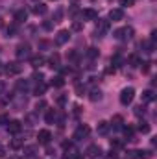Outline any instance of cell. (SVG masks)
Instances as JSON below:
<instances>
[{"label": "cell", "instance_id": "6da1fadb", "mask_svg": "<svg viewBox=\"0 0 157 159\" xmlns=\"http://www.w3.org/2000/svg\"><path fill=\"white\" fill-rule=\"evenodd\" d=\"M133 98H135V89H133V87L122 89V93H120V104H122V106H129V104L133 102Z\"/></svg>", "mask_w": 157, "mask_h": 159}, {"label": "cell", "instance_id": "7a4b0ae2", "mask_svg": "<svg viewBox=\"0 0 157 159\" xmlns=\"http://www.w3.org/2000/svg\"><path fill=\"white\" fill-rule=\"evenodd\" d=\"M133 28H129V26H126V28H118V30H115V39L118 41H129L133 39Z\"/></svg>", "mask_w": 157, "mask_h": 159}, {"label": "cell", "instance_id": "3957f363", "mask_svg": "<svg viewBox=\"0 0 157 159\" xmlns=\"http://www.w3.org/2000/svg\"><path fill=\"white\" fill-rule=\"evenodd\" d=\"M15 54H17V59H20V61H22V59H28V57L32 56V46H30L28 43H20V44L17 46V52H15Z\"/></svg>", "mask_w": 157, "mask_h": 159}, {"label": "cell", "instance_id": "277c9868", "mask_svg": "<svg viewBox=\"0 0 157 159\" xmlns=\"http://www.w3.org/2000/svg\"><path fill=\"white\" fill-rule=\"evenodd\" d=\"M4 72H6L7 76H17V74H20V72H22V65H20V63H17V61L7 63V65L4 67Z\"/></svg>", "mask_w": 157, "mask_h": 159}, {"label": "cell", "instance_id": "5b68a950", "mask_svg": "<svg viewBox=\"0 0 157 159\" xmlns=\"http://www.w3.org/2000/svg\"><path fill=\"white\" fill-rule=\"evenodd\" d=\"M89 133H91V128H89L87 124H81V126L76 128V131H74V141H83V139H87Z\"/></svg>", "mask_w": 157, "mask_h": 159}, {"label": "cell", "instance_id": "8992f818", "mask_svg": "<svg viewBox=\"0 0 157 159\" xmlns=\"http://www.w3.org/2000/svg\"><path fill=\"white\" fill-rule=\"evenodd\" d=\"M107 30H109V20L98 19V22H96V37H104L107 34Z\"/></svg>", "mask_w": 157, "mask_h": 159}, {"label": "cell", "instance_id": "52a82bcc", "mask_svg": "<svg viewBox=\"0 0 157 159\" xmlns=\"http://www.w3.org/2000/svg\"><path fill=\"white\" fill-rule=\"evenodd\" d=\"M69 39H70V32L61 30V32H57V35H56V44H57V46H63L65 43H69Z\"/></svg>", "mask_w": 157, "mask_h": 159}, {"label": "cell", "instance_id": "ba28073f", "mask_svg": "<svg viewBox=\"0 0 157 159\" xmlns=\"http://www.w3.org/2000/svg\"><path fill=\"white\" fill-rule=\"evenodd\" d=\"M89 157H92V159H96V157H100L102 156V148L98 146V144H91L89 148H87V152H85Z\"/></svg>", "mask_w": 157, "mask_h": 159}, {"label": "cell", "instance_id": "9c48e42d", "mask_svg": "<svg viewBox=\"0 0 157 159\" xmlns=\"http://www.w3.org/2000/svg\"><path fill=\"white\" fill-rule=\"evenodd\" d=\"M20 129H22V124H20L19 120H9V122H7V131H9V133L17 135Z\"/></svg>", "mask_w": 157, "mask_h": 159}, {"label": "cell", "instance_id": "30bf717a", "mask_svg": "<svg viewBox=\"0 0 157 159\" xmlns=\"http://www.w3.org/2000/svg\"><path fill=\"white\" fill-rule=\"evenodd\" d=\"M37 139H39L41 144H48L50 139H52V133H50L48 129H41L39 133H37Z\"/></svg>", "mask_w": 157, "mask_h": 159}, {"label": "cell", "instance_id": "8fae6325", "mask_svg": "<svg viewBox=\"0 0 157 159\" xmlns=\"http://www.w3.org/2000/svg\"><path fill=\"white\" fill-rule=\"evenodd\" d=\"M109 19H111L113 22L122 20V19H124V11H122L120 7H117V9H111V11H109Z\"/></svg>", "mask_w": 157, "mask_h": 159}, {"label": "cell", "instance_id": "7c38bea8", "mask_svg": "<svg viewBox=\"0 0 157 159\" xmlns=\"http://www.w3.org/2000/svg\"><path fill=\"white\" fill-rule=\"evenodd\" d=\"M78 154V150L72 144H65V159H74Z\"/></svg>", "mask_w": 157, "mask_h": 159}, {"label": "cell", "instance_id": "4fadbf2b", "mask_svg": "<svg viewBox=\"0 0 157 159\" xmlns=\"http://www.w3.org/2000/svg\"><path fill=\"white\" fill-rule=\"evenodd\" d=\"M26 19H28V11H26V9H19V11H15V22H17V24L24 22Z\"/></svg>", "mask_w": 157, "mask_h": 159}, {"label": "cell", "instance_id": "5bb4252c", "mask_svg": "<svg viewBox=\"0 0 157 159\" xmlns=\"http://www.w3.org/2000/svg\"><path fill=\"white\" fill-rule=\"evenodd\" d=\"M141 46H142V48H144V52H146V54H152V52H154V50H155V41H142V44H141Z\"/></svg>", "mask_w": 157, "mask_h": 159}, {"label": "cell", "instance_id": "9a60e30c", "mask_svg": "<svg viewBox=\"0 0 157 159\" xmlns=\"http://www.w3.org/2000/svg\"><path fill=\"white\" fill-rule=\"evenodd\" d=\"M44 63H46V59H44L43 56H35V57H32V67H34V69H41Z\"/></svg>", "mask_w": 157, "mask_h": 159}, {"label": "cell", "instance_id": "2e32d148", "mask_svg": "<svg viewBox=\"0 0 157 159\" xmlns=\"http://www.w3.org/2000/svg\"><path fill=\"white\" fill-rule=\"evenodd\" d=\"M83 19H87V20H96V19H98V13H96L94 9L89 7V9L83 11Z\"/></svg>", "mask_w": 157, "mask_h": 159}, {"label": "cell", "instance_id": "e0dca14e", "mask_svg": "<svg viewBox=\"0 0 157 159\" xmlns=\"http://www.w3.org/2000/svg\"><path fill=\"white\" fill-rule=\"evenodd\" d=\"M98 133L100 135H107L109 133V122H105V120L98 122Z\"/></svg>", "mask_w": 157, "mask_h": 159}, {"label": "cell", "instance_id": "ac0fdd59", "mask_svg": "<svg viewBox=\"0 0 157 159\" xmlns=\"http://www.w3.org/2000/svg\"><path fill=\"white\" fill-rule=\"evenodd\" d=\"M57 119V113L54 111V109H48L46 111V115H44V120H46V124H54Z\"/></svg>", "mask_w": 157, "mask_h": 159}, {"label": "cell", "instance_id": "d6986e66", "mask_svg": "<svg viewBox=\"0 0 157 159\" xmlns=\"http://www.w3.org/2000/svg\"><path fill=\"white\" fill-rule=\"evenodd\" d=\"M46 93V83L44 81H39L37 85H35V89H34V94H37V96H43Z\"/></svg>", "mask_w": 157, "mask_h": 159}, {"label": "cell", "instance_id": "ffe728a7", "mask_svg": "<svg viewBox=\"0 0 157 159\" xmlns=\"http://www.w3.org/2000/svg\"><path fill=\"white\" fill-rule=\"evenodd\" d=\"M154 100H155V93L152 89H148V91L142 93V102H154Z\"/></svg>", "mask_w": 157, "mask_h": 159}, {"label": "cell", "instance_id": "44dd1931", "mask_svg": "<svg viewBox=\"0 0 157 159\" xmlns=\"http://www.w3.org/2000/svg\"><path fill=\"white\" fill-rule=\"evenodd\" d=\"M48 67H52V69H57V67H59V54L50 56V59H48Z\"/></svg>", "mask_w": 157, "mask_h": 159}, {"label": "cell", "instance_id": "7402d4cb", "mask_svg": "<svg viewBox=\"0 0 157 159\" xmlns=\"http://www.w3.org/2000/svg\"><path fill=\"white\" fill-rule=\"evenodd\" d=\"M32 11H34L35 15H44V13H46V6H44V4H35V6L32 7Z\"/></svg>", "mask_w": 157, "mask_h": 159}, {"label": "cell", "instance_id": "603a6c76", "mask_svg": "<svg viewBox=\"0 0 157 159\" xmlns=\"http://www.w3.org/2000/svg\"><path fill=\"white\" fill-rule=\"evenodd\" d=\"M89 98H91L92 102H98V100H102V91H100V89H92Z\"/></svg>", "mask_w": 157, "mask_h": 159}, {"label": "cell", "instance_id": "cb8c5ba5", "mask_svg": "<svg viewBox=\"0 0 157 159\" xmlns=\"http://www.w3.org/2000/svg\"><path fill=\"white\" fill-rule=\"evenodd\" d=\"M52 87H63L65 85V78L63 76H56V78H52Z\"/></svg>", "mask_w": 157, "mask_h": 159}, {"label": "cell", "instance_id": "d4e9b609", "mask_svg": "<svg viewBox=\"0 0 157 159\" xmlns=\"http://www.w3.org/2000/svg\"><path fill=\"white\" fill-rule=\"evenodd\" d=\"M122 129H124V135H126L129 141H135V139H133V133H135V131H133L131 126H122Z\"/></svg>", "mask_w": 157, "mask_h": 159}, {"label": "cell", "instance_id": "484cf974", "mask_svg": "<svg viewBox=\"0 0 157 159\" xmlns=\"http://www.w3.org/2000/svg\"><path fill=\"white\" fill-rule=\"evenodd\" d=\"M109 126H111L113 129H122V117H118V115H117V117L113 119V122H111Z\"/></svg>", "mask_w": 157, "mask_h": 159}, {"label": "cell", "instance_id": "4316f807", "mask_svg": "<svg viewBox=\"0 0 157 159\" xmlns=\"http://www.w3.org/2000/svg\"><path fill=\"white\" fill-rule=\"evenodd\" d=\"M128 61L131 63V67H139V65H141V59H139V56H135V54H133V56H129V57H128Z\"/></svg>", "mask_w": 157, "mask_h": 159}, {"label": "cell", "instance_id": "83f0119b", "mask_svg": "<svg viewBox=\"0 0 157 159\" xmlns=\"http://www.w3.org/2000/svg\"><path fill=\"white\" fill-rule=\"evenodd\" d=\"M139 131H142V133H150V124L148 122H139Z\"/></svg>", "mask_w": 157, "mask_h": 159}, {"label": "cell", "instance_id": "f1b7e54d", "mask_svg": "<svg viewBox=\"0 0 157 159\" xmlns=\"http://www.w3.org/2000/svg\"><path fill=\"white\" fill-rule=\"evenodd\" d=\"M137 154H139V159H150L152 157V152L150 150H137Z\"/></svg>", "mask_w": 157, "mask_h": 159}, {"label": "cell", "instance_id": "f546056e", "mask_svg": "<svg viewBox=\"0 0 157 159\" xmlns=\"http://www.w3.org/2000/svg\"><path fill=\"white\" fill-rule=\"evenodd\" d=\"M87 56H89V57H92V59H94V57H98V56H100V52H98V50H96V48H89V52H87Z\"/></svg>", "mask_w": 157, "mask_h": 159}, {"label": "cell", "instance_id": "4dcf8cb0", "mask_svg": "<svg viewBox=\"0 0 157 159\" xmlns=\"http://www.w3.org/2000/svg\"><path fill=\"white\" fill-rule=\"evenodd\" d=\"M20 146H22V141H19V139H13V141H11V148H13V150H19Z\"/></svg>", "mask_w": 157, "mask_h": 159}, {"label": "cell", "instance_id": "1f68e13d", "mask_svg": "<svg viewBox=\"0 0 157 159\" xmlns=\"http://www.w3.org/2000/svg\"><path fill=\"white\" fill-rule=\"evenodd\" d=\"M32 80H34L35 83H39V81H43V80H44V76H43L41 72H34V76H32Z\"/></svg>", "mask_w": 157, "mask_h": 159}, {"label": "cell", "instance_id": "d6a6232c", "mask_svg": "<svg viewBox=\"0 0 157 159\" xmlns=\"http://www.w3.org/2000/svg\"><path fill=\"white\" fill-rule=\"evenodd\" d=\"M17 89H19V91H26V89H28V81H19V83H17Z\"/></svg>", "mask_w": 157, "mask_h": 159}, {"label": "cell", "instance_id": "836d02e7", "mask_svg": "<svg viewBox=\"0 0 157 159\" xmlns=\"http://www.w3.org/2000/svg\"><path fill=\"white\" fill-rule=\"evenodd\" d=\"M34 152H35V146H26V148H24V154L30 156V157L34 156Z\"/></svg>", "mask_w": 157, "mask_h": 159}, {"label": "cell", "instance_id": "e575fe53", "mask_svg": "<svg viewBox=\"0 0 157 159\" xmlns=\"http://www.w3.org/2000/svg\"><path fill=\"white\" fill-rule=\"evenodd\" d=\"M15 34H17V28L15 26H9L7 28V37H15Z\"/></svg>", "mask_w": 157, "mask_h": 159}, {"label": "cell", "instance_id": "d590c367", "mask_svg": "<svg viewBox=\"0 0 157 159\" xmlns=\"http://www.w3.org/2000/svg\"><path fill=\"white\" fill-rule=\"evenodd\" d=\"M133 2L135 0H120V6L122 7H129V6H133Z\"/></svg>", "mask_w": 157, "mask_h": 159}, {"label": "cell", "instance_id": "8d00e7d4", "mask_svg": "<svg viewBox=\"0 0 157 159\" xmlns=\"http://www.w3.org/2000/svg\"><path fill=\"white\" fill-rule=\"evenodd\" d=\"M122 144H124V143H122V141H118V139L111 141V146H113V148H122Z\"/></svg>", "mask_w": 157, "mask_h": 159}, {"label": "cell", "instance_id": "74e56055", "mask_svg": "<svg viewBox=\"0 0 157 159\" xmlns=\"http://www.w3.org/2000/svg\"><path fill=\"white\" fill-rule=\"evenodd\" d=\"M144 67H142V72H150V69H152V63L148 61V63H142Z\"/></svg>", "mask_w": 157, "mask_h": 159}, {"label": "cell", "instance_id": "f35d334b", "mask_svg": "<svg viewBox=\"0 0 157 159\" xmlns=\"http://www.w3.org/2000/svg\"><path fill=\"white\" fill-rule=\"evenodd\" d=\"M135 113H137V115H144V113H146V109H144L142 106H139V107H135Z\"/></svg>", "mask_w": 157, "mask_h": 159}, {"label": "cell", "instance_id": "ab89813d", "mask_svg": "<svg viewBox=\"0 0 157 159\" xmlns=\"http://www.w3.org/2000/svg\"><path fill=\"white\" fill-rule=\"evenodd\" d=\"M128 159H139V154L137 152H128Z\"/></svg>", "mask_w": 157, "mask_h": 159}, {"label": "cell", "instance_id": "60d3db41", "mask_svg": "<svg viewBox=\"0 0 157 159\" xmlns=\"http://www.w3.org/2000/svg\"><path fill=\"white\" fill-rule=\"evenodd\" d=\"M107 159H118V154L115 152V150H111V152H109V156H107Z\"/></svg>", "mask_w": 157, "mask_h": 159}, {"label": "cell", "instance_id": "b9f144b4", "mask_svg": "<svg viewBox=\"0 0 157 159\" xmlns=\"http://www.w3.org/2000/svg\"><path fill=\"white\" fill-rule=\"evenodd\" d=\"M4 91H6V83L0 81V94H4Z\"/></svg>", "mask_w": 157, "mask_h": 159}, {"label": "cell", "instance_id": "7bdbcfd3", "mask_svg": "<svg viewBox=\"0 0 157 159\" xmlns=\"http://www.w3.org/2000/svg\"><path fill=\"white\" fill-rule=\"evenodd\" d=\"M65 100H67V98H65V96H59V100H57V102H59V104H61V106H63V104H65Z\"/></svg>", "mask_w": 157, "mask_h": 159}, {"label": "cell", "instance_id": "ee69618b", "mask_svg": "<svg viewBox=\"0 0 157 159\" xmlns=\"http://www.w3.org/2000/svg\"><path fill=\"white\" fill-rule=\"evenodd\" d=\"M4 152H6V150H4V146H0V157H4V156H6Z\"/></svg>", "mask_w": 157, "mask_h": 159}, {"label": "cell", "instance_id": "f6af8a7d", "mask_svg": "<svg viewBox=\"0 0 157 159\" xmlns=\"http://www.w3.org/2000/svg\"><path fill=\"white\" fill-rule=\"evenodd\" d=\"M0 122H9V120H7V117H4V115H2V117H0Z\"/></svg>", "mask_w": 157, "mask_h": 159}, {"label": "cell", "instance_id": "bcb514c9", "mask_svg": "<svg viewBox=\"0 0 157 159\" xmlns=\"http://www.w3.org/2000/svg\"><path fill=\"white\" fill-rule=\"evenodd\" d=\"M74 159H83V154H76V157Z\"/></svg>", "mask_w": 157, "mask_h": 159}, {"label": "cell", "instance_id": "7dc6e473", "mask_svg": "<svg viewBox=\"0 0 157 159\" xmlns=\"http://www.w3.org/2000/svg\"><path fill=\"white\" fill-rule=\"evenodd\" d=\"M2 72H4V65L0 63V74H2Z\"/></svg>", "mask_w": 157, "mask_h": 159}, {"label": "cell", "instance_id": "c3c4849f", "mask_svg": "<svg viewBox=\"0 0 157 159\" xmlns=\"http://www.w3.org/2000/svg\"><path fill=\"white\" fill-rule=\"evenodd\" d=\"M2 24H4V22H2V19H0V28H2Z\"/></svg>", "mask_w": 157, "mask_h": 159}, {"label": "cell", "instance_id": "681fc988", "mask_svg": "<svg viewBox=\"0 0 157 159\" xmlns=\"http://www.w3.org/2000/svg\"><path fill=\"white\" fill-rule=\"evenodd\" d=\"M11 159H19V157H11Z\"/></svg>", "mask_w": 157, "mask_h": 159}]
</instances>
